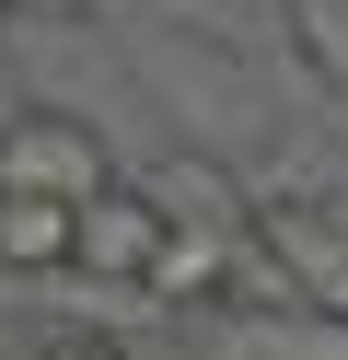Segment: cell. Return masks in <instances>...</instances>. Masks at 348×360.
Returning <instances> with one entry per match:
<instances>
[{"label": "cell", "mask_w": 348, "mask_h": 360, "mask_svg": "<svg viewBox=\"0 0 348 360\" xmlns=\"http://www.w3.org/2000/svg\"><path fill=\"white\" fill-rule=\"evenodd\" d=\"M128 82L162 94V117L186 128V151H255L278 128L232 35H139V47H128Z\"/></svg>", "instance_id": "1"}, {"label": "cell", "mask_w": 348, "mask_h": 360, "mask_svg": "<svg viewBox=\"0 0 348 360\" xmlns=\"http://www.w3.org/2000/svg\"><path fill=\"white\" fill-rule=\"evenodd\" d=\"M0 186L82 210V198L116 186V140L93 117H70V105H12V117H0Z\"/></svg>", "instance_id": "2"}, {"label": "cell", "mask_w": 348, "mask_h": 360, "mask_svg": "<svg viewBox=\"0 0 348 360\" xmlns=\"http://www.w3.org/2000/svg\"><path fill=\"white\" fill-rule=\"evenodd\" d=\"M162 244H174V221H162V198L139 186V174H116L105 198H82V279H105V290H151V267H162Z\"/></svg>", "instance_id": "3"}, {"label": "cell", "mask_w": 348, "mask_h": 360, "mask_svg": "<svg viewBox=\"0 0 348 360\" xmlns=\"http://www.w3.org/2000/svg\"><path fill=\"white\" fill-rule=\"evenodd\" d=\"M255 233H267L278 267L302 279V314H337V326H348V221L325 210V198H267Z\"/></svg>", "instance_id": "4"}, {"label": "cell", "mask_w": 348, "mask_h": 360, "mask_svg": "<svg viewBox=\"0 0 348 360\" xmlns=\"http://www.w3.org/2000/svg\"><path fill=\"white\" fill-rule=\"evenodd\" d=\"M139 186L162 198V221H174V233H255V210H267V198H255L221 151H151V174H139Z\"/></svg>", "instance_id": "5"}, {"label": "cell", "mask_w": 348, "mask_h": 360, "mask_svg": "<svg viewBox=\"0 0 348 360\" xmlns=\"http://www.w3.org/2000/svg\"><path fill=\"white\" fill-rule=\"evenodd\" d=\"M70 256H82V210H70V198H23V186H0V279H12V290L70 279Z\"/></svg>", "instance_id": "6"}, {"label": "cell", "mask_w": 348, "mask_h": 360, "mask_svg": "<svg viewBox=\"0 0 348 360\" xmlns=\"http://www.w3.org/2000/svg\"><path fill=\"white\" fill-rule=\"evenodd\" d=\"M278 24H290L302 70H314V94L348 117V0H278Z\"/></svg>", "instance_id": "7"}, {"label": "cell", "mask_w": 348, "mask_h": 360, "mask_svg": "<svg viewBox=\"0 0 348 360\" xmlns=\"http://www.w3.org/2000/svg\"><path fill=\"white\" fill-rule=\"evenodd\" d=\"M23 360H139V349H128L116 326H46V337H35Z\"/></svg>", "instance_id": "8"}, {"label": "cell", "mask_w": 348, "mask_h": 360, "mask_svg": "<svg viewBox=\"0 0 348 360\" xmlns=\"http://www.w3.org/2000/svg\"><path fill=\"white\" fill-rule=\"evenodd\" d=\"M0 12H23V0H0Z\"/></svg>", "instance_id": "9"}]
</instances>
